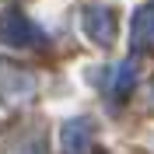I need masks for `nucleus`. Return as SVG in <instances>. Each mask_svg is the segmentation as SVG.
I'll return each mask as SVG.
<instances>
[{"label":"nucleus","instance_id":"f257e3e1","mask_svg":"<svg viewBox=\"0 0 154 154\" xmlns=\"http://www.w3.org/2000/svg\"><path fill=\"white\" fill-rule=\"evenodd\" d=\"M35 74L25 67H18V63H11V60L0 56V102L4 105H28L32 98H35Z\"/></svg>","mask_w":154,"mask_h":154},{"label":"nucleus","instance_id":"f03ea898","mask_svg":"<svg viewBox=\"0 0 154 154\" xmlns=\"http://www.w3.org/2000/svg\"><path fill=\"white\" fill-rule=\"evenodd\" d=\"M0 38L11 42V46H32V42L42 38V32L25 11H4L0 14Z\"/></svg>","mask_w":154,"mask_h":154},{"label":"nucleus","instance_id":"7ed1b4c3","mask_svg":"<svg viewBox=\"0 0 154 154\" xmlns=\"http://www.w3.org/2000/svg\"><path fill=\"white\" fill-rule=\"evenodd\" d=\"M81 28L91 42L98 46H112L116 42V14L109 7H84L81 14Z\"/></svg>","mask_w":154,"mask_h":154},{"label":"nucleus","instance_id":"20e7f679","mask_svg":"<svg viewBox=\"0 0 154 154\" xmlns=\"http://www.w3.org/2000/svg\"><path fill=\"white\" fill-rule=\"evenodd\" d=\"M60 140H63V154H91V147H95L91 123H88V119H70V123L63 126Z\"/></svg>","mask_w":154,"mask_h":154},{"label":"nucleus","instance_id":"39448f33","mask_svg":"<svg viewBox=\"0 0 154 154\" xmlns=\"http://www.w3.org/2000/svg\"><path fill=\"white\" fill-rule=\"evenodd\" d=\"M130 38H133V49H140V53L154 49V4H147V7L137 11L133 28H130Z\"/></svg>","mask_w":154,"mask_h":154},{"label":"nucleus","instance_id":"423d86ee","mask_svg":"<svg viewBox=\"0 0 154 154\" xmlns=\"http://www.w3.org/2000/svg\"><path fill=\"white\" fill-rule=\"evenodd\" d=\"M133 67H130V63H123V67L116 70V84H112V95H123V91H130V88H133Z\"/></svg>","mask_w":154,"mask_h":154},{"label":"nucleus","instance_id":"0eeeda50","mask_svg":"<svg viewBox=\"0 0 154 154\" xmlns=\"http://www.w3.org/2000/svg\"><path fill=\"white\" fill-rule=\"evenodd\" d=\"M151 105H154V84H151Z\"/></svg>","mask_w":154,"mask_h":154}]
</instances>
